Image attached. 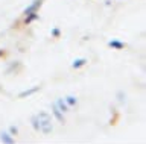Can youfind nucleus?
I'll return each mask as SVG.
<instances>
[{"label":"nucleus","mask_w":146,"mask_h":144,"mask_svg":"<svg viewBox=\"0 0 146 144\" xmlns=\"http://www.w3.org/2000/svg\"><path fill=\"white\" fill-rule=\"evenodd\" d=\"M36 118H38V126H40V130L43 133H50L52 132V117H50L47 112H40L38 115H36Z\"/></svg>","instance_id":"obj_1"},{"label":"nucleus","mask_w":146,"mask_h":144,"mask_svg":"<svg viewBox=\"0 0 146 144\" xmlns=\"http://www.w3.org/2000/svg\"><path fill=\"white\" fill-rule=\"evenodd\" d=\"M0 141H2L3 144H15V139L12 138V135H9L6 132L0 133Z\"/></svg>","instance_id":"obj_2"},{"label":"nucleus","mask_w":146,"mask_h":144,"mask_svg":"<svg viewBox=\"0 0 146 144\" xmlns=\"http://www.w3.org/2000/svg\"><path fill=\"white\" fill-rule=\"evenodd\" d=\"M55 105H56V108L61 112H67L68 111V105L66 103V100H64V99H58L56 102H55Z\"/></svg>","instance_id":"obj_3"},{"label":"nucleus","mask_w":146,"mask_h":144,"mask_svg":"<svg viewBox=\"0 0 146 144\" xmlns=\"http://www.w3.org/2000/svg\"><path fill=\"white\" fill-rule=\"evenodd\" d=\"M38 89H40V87H32V88H29V89H26V91L20 93V94H18V97H20V99H23V97L32 96V94H34V93H36Z\"/></svg>","instance_id":"obj_4"},{"label":"nucleus","mask_w":146,"mask_h":144,"mask_svg":"<svg viewBox=\"0 0 146 144\" xmlns=\"http://www.w3.org/2000/svg\"><path fill=\"white\" fill-rule=\"evenodd\" d=\"M52 109H53V115L58 118V121H59V123H62V124H64V115H62V112H61V111H59L58 108H56V105H55V103L52 105Z\"/></svg>","instance_id":"obj_5"},{"label":"nucleus","mask_w":146,"mask_h":144,"mask_svg":"<svg viewBox=\"0 0 146 144\" xmlns=\"http://www.w3.org/2000/svg\"><path fill=\"white\" fill-rule=\"evenodd\" d=\"M108 46L116 49V50H122V49H125V43H120V41H117V39H113V41L108 43Z\"/></svg>","instance_id":"obj_6"},{"label":"nucleus","mask_w":146,"mask_h":144,"mask_svg":"<svg viewBox=\"0 0 146 144\" xmlns=\"http://www.w3.org/2000/svg\"><path fill=\"white\" fill-rule=\"evenodd\" d=\"M41 5V0H36V2L34 3V5H32V6H29V8H27V9H26V12H25V14L26 15H29V14H34V12H35V9H36V8H38Z\"/></svg>","instance_id":"obj_7"},{"label":"nucleus","mask_w":146,"mask_h":144,"mask_svg":"<svg viewBox=\"0 0 146 144\" xmlns=\"http://www.w3.org/2000/svg\"><path fill=\"white\" fill-rule=\"evenodd\" d=\"M87 64V59H84V58H81V59H76L75 62H73V68H79V67H82V65H85Z\"/></svg>","instance_id":"obj_8"},{"label":"nucleus","mask_w":146,"mask_h":144,"mask_svg":"<svg viewBox=\"0 0 146 144\" xmlns=\"http://www.w3.org/2000/svg\"><path fill=\"white\" fill-rule=\"evenodd\" d=\"M66 103H67V105H70V106H75V105H76V97L67 96V97H66Z\"/></svg>","instance_id":"obj_9"},{"label":"nucleus","mask_w":146,"mask_h":144,"mask_svg":"<svg viewBox=\"0 0 146 144\" xmlns=\"http://www.w3.org/2000/svg\"><path fill=\"white\" fill-rule=\"evenodd\" d=\"M32 124H34V129H35V130H40V126H38V118H36V115H35V117H32Z\"/></svg>","instance_id":"obj_10"},{"label":"nucleus","mask_w":146,"mask_h":144,"mask_svg":"<svg viewBox=\"0 0 146 144\" xmlns=\"http://www.w3.org/2000/svg\"><path fill=\"white\" fill-rule=\"evenodd\" d=\"M9 130H11L12 135H17V128H15V126H11V129H9Z\"/></svg>","instance_id":"obj_11"},{"label":"nucleus","mask_w":146,"mask_h":144,"mask_svg":"<svg viewBox=\"0 0 146 144\" xmlns=\"http://www.w3.org/2000/svg\"><path fill=\"white\" fill-rule=\"evenodd\" d=\"M52 35H53V37H59V30L58 29H53L52 30Z\"/></svg>","instance_id":"obj_12"},{"label":"nucleus","mask_w":146,"mask_h":144,"mask_svg":"<svg viewBox=\"0 0 146 144\" xmlns=\"http://www.w3.org/2000/svg\"><path fill=\"white\" fill-rule=\"evenodd\" d=\"M2 56H5V50H0V58Z\"/></svg>","instance_id":"obj_13"}]
</instances>
